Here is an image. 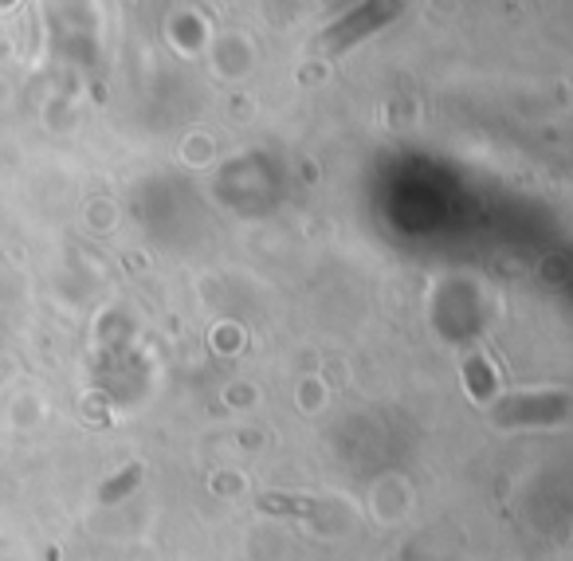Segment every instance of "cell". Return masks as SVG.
I'll use <instances>...</instances> for the list:
<instances>
[]
</instances>
